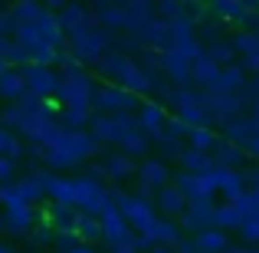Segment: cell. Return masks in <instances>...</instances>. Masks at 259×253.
<instances>
[{"label": "cell", "instance_id": "obj_1", "mask_svg": "<svg viewBox=\"0 0 259 253\" xmlns=\"http://www.w3.org/2000/svg\"><path fill=\"white\" fill-rule=\"evenodd\" d=\"M66 50L72 53L79 66H95L108 50H115V33L102 30V26H82L66 37Z\"/></svg>", "mask_w": 259, "mask_h": 253}, {"label": "cell", "instance_id": "obj_2", "mask_svg": "<svg viewBox=\"0 0 259 253\" xmlns=\"http://www.w3.org/2000/svg\"><path fill=\"white\" fill-rule=\"evenodd\" d=\"M56 76H59V83H56V99H59V105L89 102V95H92V89H95V79H92V73H89L85 66H79V63L63 66Z\"/></svg>", "mask_w": 259, "mask_h": 253}, {"label": "cell", "instance_id": "obj_3", "mask_svg": "<svg viewBox=\"0 0 259 253\" xmlns=\"http://www.w3.org/2000/svg\"><path fill=\"white\" fill-rule=\"evenodd\" d=\"M132 128H138L132 112H112V115H95L92 112V115H89L85 132L92 135L99 145H118V141L125 138Z\"/></svg>", "mask_w": 259, "mask_h": 253}, {"label": "cell", "instance_id": "obj_4", "mask_svg": "<svg viewBox=\"0 0 259 253\" xmlns=\"http://www.w3.org/2000/svg\"><path fill=\"white\" fill-rule=\"evenodd\" d=\"M141 105L138 95L125 92L121 86H108V83H99L92 89V95H89V109H92L95 115H112V112H132Z\"/></svg>", "mask_w": 259, "mask_h": 253}, {"label": "cell", "instance_id": "obj_5", "mask_svg": "<svg viewBox=\"0 0 259 253\" xmlns=\"http://www.w3.org/2000/svg\"><path fill=\"white\" fill-rule=\"evenodd\" d=\"M118 214L121 221L132 227V234H148L151 224L158 221V210H154L151 197H138V194H125L118 201Z\"/></svg>", "mask_w": 259, "mask_h": 253}, {"label": "cell", "instance_id": "obj_6", "mask_svg": "<svg viewBox=\"0 0 259 253\" xmlns=\"http://www.w3.org/2000/svg\"><path fill=\"white\" fill-rule=\"evenodd\" d=\"M213 210H217L213 197H207V201H187L184 214L177 217V227H181V234H184V230H190V234L197 237L200 230H210V227H213Z\"/></svg>", "mask_w": 259, "mask_h": 253}, {"label": "cell", "instance_id": "obj_7", "mask_svg": "<svg viewBox=\"0 0 259 253\" xmlns=\"http://www.w3.org/2000/svg\"><path fill=\"white\" fill-rule=\"evenodd\" d=\"M20 76H23V86L26 92H33L36 99H50V95H56V69H46V66H36V63H26L20 66Z\"/></svg>", "mask_w": 259, "mask_h": 253}, {"label": "cell", "instance_id": "obj_8", "mask_svg": "<svg viewBox=\"0 0 259 253\" xmlns=\"http://www.w3.org/2000/svg\"><path fill=\"white\" fill-rule=\"evenodd\" d=\"M230 46L233 53L240 56V69L246 76H259V33H249V30H240L230 37Z\"/></svg>", "mask_w": 259, "mask_h": 253}, {"label": "cell", "instance_id": "obj_9", "mask_svg": "<svg viewBox=\"0 0 259 253\" xmlns=\"http://www.w3.org/2000/svg\"><path fill=\"white\" fill-rule=\"evenodd\" d=\"M164 122H167V109L161 105V102L141 99V105L135 109V125H138V132H145L151 141L164 132Z\"/></svg>", "mask_w": 259, "mask_h": 253}, {"label": "cell", "instance_id": "obj_10", "mask_svg": "<svg viewBox=\"0 0 259 253\" xmlns=\"http://www.w3.org/2000/svg\"><path fill=\"white\" fill-rule=\"evenodd\" d=\"M171 184L181 191L184 201H207V197L217 194L207 171H203V174H187V171H181V174H171Z\"/></svg>", "mask_w": 259, "mask_h": 253}, {"label": "cell", "instance_id": "obj_11", "mask_svg": "<svg viewBox=\"0 0 259 253\" xmlns=\"http://www.w3.org/2000/svg\"><path fill=\"white\" fill-rule=\"evenodd\" d=\"M158 76L164 79L167 86H174V89H187L190 86V59L164 50L161 53V63H158Z\"/></svg>", "mask_w": 259, "mask_h": 253}, {"label": "cell", "instance_id": "obj_12", "mask_svg": "<svg viewBox=\"0 0 259 253\" xmlns=\"http://www.w3.org/2000/svg\"><path fill=\"white\" fill-rule=\"evenodd\" d=\"M56 148H63L76 165H82V161H89V158H95V155L105 152V148H102L89 132H69V135H63V141H59Z\"/></svg>", "mask_w": 259, "mask_h": 253}, {"label": "cell", "instance_id": "obj_13", "mask_svg": "<svg viewBox=\"0 0 259 253\" xmlns=\"http://www.w3.org/2000/svg\"><path fill=\"white\" fill-rule=\"evenodd\" d=\"M259 135V119L256 115H236V119H227L223 122V141L236 148H246Z\"/></svg>", "mask_w": 259, "mask_h": 253}, {"label": "cell", "instance_id": "obj_14", "mask_svg": "<svg viewBox=\"0 0 259 253\" xmlns=\"http://www.w3.org/2000/svg\"><path fill=\"white\" fill-rule=\"evenodd\" d=\"M135 66V59H128L125 53H118V50H108L105 56L95 63V69H99V79L102 83H108V86H121V79L128 76V69Z\"/></svg>", "mask_w": 259, "mask_h": 253}, {"label": "cell", "instance_id": "obj_15", "mask_svg": "<svg viewBox=\"0 0 259 253\" xmlns=\"http://www.w3.org/2000/svg\"><path fill=\"white\" fill-rule=\"evenodd\" d=\"M4 214V230L10 237H17V240H23V237H30V230H33V207L30 204H13V207H4L0 210Z\"/></svg>", "mask_w": 259, "mask_h": 253}, {"label": "cell", "instance_id": "obj_16", "mask_svg": "<svg viewBox=\"0 0 259 253\" xmlns=\"http://www.w3.org/2000/svg\"><path fill=\"white\" fill-rule=\"evenodd\" d=\"M56 20H59V30L69 37V33H76V30H82V26H99V20L89 13V7L82 4H63V10L56 13Z\"/></svg>", "mask_w": 259, "mask_h": 253}, {"label": "cell", "instance_id": "obj_17", "mask_svg": "<svg viewBox=\"0 0 259 253\" xmlns=\"http://www.w3.org/2000/svg\"><path fill=\"white\" fill-rule=\"evenodd\" d=\"M99 224H102V240H105L112 250L132 240V227H128V224L121 221L118 210H105V214L99 217Z\"/></svg>", "mask_w": 259, "mask_h": 253}, {"label": "cell", "instance_id": "obj_18", "mask_svg": "<svg viewBox=\"0 0 259 253\" xmlns=\"http://www.w3.org/2000/svg\"><path fill=\"white\" fill-rule=\"evenodd\" d=\"M138 184L141 188H148L154 194V191H161L164 184H171V171H167V165H161L158 158H145V161H138Z\"/></svg>", "mask_w": 259, "mask_h": 253}, {"label": "cell", "instance_id": "obj_19", "mask_svg": "<svg viewBox=\"0 0 259 253\" xmlns=\"http://www.w3.org/2000/svg\"><path fill=\"white\" fill-rule=\"evenodd\" d=\"M210 165L213 168H227V171H240L243 165H246V152L236 145H230V141L217 138L213 148H210Z\"/></svg>", "mask_w": 259, "mask_h": 253}, {"label": "cell", "instance_id": "obj_20", "mask_svg": "<svg viewBox=\"0 0 259 253\" xmlns=\"http://www.w3.org/2000/svg\"><path fill=\"white\" fill-rule=\"evenodd\" d=\"M33 26H36L39 40H43L50 50H66V33L59 30V20L53 10H39V17L33 20Z\"/></svg>", "mask_w": 259, "mask_h": 253}, {"label": "cell", "instance_id": "obj_21", "mask_svg": "<svg viewBox=\"0 0 259 253\" xmlns=\"http://www.w3.org/2000/svg\"><path fill=\"white\" fill-rule=\"evenodd\" d=\"M207 174H210V181H213V191H217V194H223L227 201H233V197H240L243 191H246V184H243V174H240V171L210 168Z\"/></svg>", "mask_w": 259, "mask_h": 253}, {"label": "cell", "instance_id": "obj_22", "mask_svg": "<svg viewBox=\"0 0 259 253\" xmlns=\"http://www.w3.org/2000/svg\"><path fill=\"white\" fill-rule=\"evenodd\" d=\"M151 204H154V210H161V214L171 217V221H177V217L184 214V207H187V201L181 197V191H177L174 184H164L161 191H154Z\"/></svg>", "mask_w": 259, "mask_h": 253}, {"label": "cell", "instance_id": "obj_23", "mask_svg": "<svg viewBox=\"0 0 259 253\" xmlns=\"http://www.w3.org/2000/svg\"><path fill=\"white\" fill-rule=\"evenodd\" d=\"M89 13H92V17L99 20V26L108 30V33L125 30V7H121V4H108V0H102V4L89 7Z\"/></svg>", "mask_w": 259, "mask_h": 253}, {"label": "cell", "instance_id": "obj_24", "mask_svg": "<svg viewBox=\"0 0 259 253\" xmlns=\"http://www.w3.org/2000/svg\"><path fill=\"white\" fill-rule=\"evenodd\" d=\"M145 237L154 243V247H177V240H181L184 234H181V227H177V221H171V217H158Z\"/></svg>", "mask_w": 259, "mask_h": 253}, {"label": "cell", "instance_id": "obj_25", "mask_svg": "<svg viewBox=\"0 0 259 253\" xmlns=\"http://www.w3.org/2000/svg\"><path fill=\"white\" fill-rule=\"evenodd\" d=\"M102 171H105V177H112V181H125V177H132L135 171H138V161L121 155V152H108L105 158H102Z\"/></svg>", "mask_w": 259, "mask_h": 253}, {"label": "cell", "instance_id": "obj_26", "mask_svg": "<svg viewBox=\"0 0 259 253\" xmlns=\"http://www.w3.org/2000/svg\"><path fill=\"white\" fill-rule=\"evenodd\" d=\"M243 83H246V73L240 69V63H230L217 69V79L207 89H213V92H240Z\"/></svg>", "mask_w": 259, "mask_h": 253}, {"label": "cell", "instance_id": "obj_27", "mask_svg": "<svg viewBox=\"0 0 259 253\" xmlns=\"http://www.w3.org/2000/svg\"><path fill=\"white\" fill-rule=\"evenodd\" d=\"M43 194L59 207H72V177L66 174H50L43 181Z\"/></svg>", "mask_w": 259, "mask_h": 253}, {"label": "cell", "instance_id": "obj_28", "mask_svg": "<svg viewBox=\"0 0 259 253\" xmlns=\"http://www.w3.org/2000/svg\"><path fill=\"white\" fill-rule=\"evenodd\" d=\"M121 7H125V33H138L154 17V4L148 0H125Z\"/></svg>", "mask_w": 259, "mask_h": 253}, {"label": "cell", "instance_id": "obj_29", "mask_svg": "<svg viewBox=\"0 0 259 253\" xmlns=\"http://www.w3.org/2000/svg\"><path fill=\"white\" fill-rule=\"evenodd\" d=\"M46 221H50L53 234H76L79 210L76 207H59V204H50V207H46Z\"/></svg>", "mask_w": 259, "mask_h": 253}, {"label": "cell", "instance_id": "obj_30", "mask_svg": "<svg viewBox=\"0 0 259 253\" xmlns=\"http://www.w3.org/2000/svg\"><path fill=\"white\" fill-rule=\"evenodd\" d=\"M207 13H213L217 23H240L246 17V0H217L207 4Z\"/></svg>", "mask_w": 259, "mask_h": 253}, {"label": "cell", "instance_id": "obj_31", "mask_svg": "<svg viewBox=\"0 0 259 253\" xmlns=\"http://www.w3.org/2000/svg\"><path fill=\"white\" fill-rule=\"evenodd\" d=\"M102 191H105V184H102V181H92V177H85V174L72 177V207L82 210L92 197L102 194Z\"/></svg>", "mask_w": 259, "mask_h": 253}, {"label": "cell", "instance_id": "obj_32", "mask_svg": "<svg viewBox=\"0 0 259 253\" xmlns=\"http://www.w3.org/2000/svg\"><path fill=\"white\" fill-rule=\"evenodd\" d=\"M118 152L121 155H128V158H135V161H145L148 158V152H151V138H148L145 132H138V128H132V132L125 135V138L118 141Z\"/></svg>", "mask_w": 259, "mask_h": 253}, {"label": "cell", "instance_id": "obj_33", "mask_svg": "<svg viewBox=\"0 0 259 253\" xmlns=\"http://www.w3.org/2000/svg\"><path fill=\"white\" fill-rule=\"evenodd\" d=\"M194 247L200 250V253H223V250L230 247V237L223 234V230L210 227V230H200V234L194 237Z\"/></svg>", "mask_w": 259, "mask_h": 253}, {"label": "cell", "instance_id": "obj_34", "mask_svg": "<svg viewBox=\"0 0 259 253\" xmlns=\"http://www.w3.org/2000/svg\"><path fill=\"white\" fill-rule=\"evenodd\" d=\"M203 56H207L213 66H230L236 53H233V46H230V37H217V40H210V43L203 46Z\"/></svg>", "mask_w": 259, "mask_h": 253}, {"label": "cell", "instance_id": "obj_35", "mask_svg": "<svg viewBox=\"0 0 259 253\" xmlns=\"http://www.w3.org/2000/svg\"><path fill=\"white\" fill-rule=\"evenodd\" d=\"M23 92H26V86H23L20 69H7L4 76H0V99H4L7 105H13V102H17Z\"/></svg>", "mask_w": 259, "mask_h": 253}, {"label": "cell", "instance_id": "obj_36", "mask_svg": "<svg viewBox=\"0 0 259 253\" xmlns=\"http://www.w3.org/2000/svg\"><path fill=\"white\" fill-rule=\"evenodd\" d=\"M13 188H17V197L23 204H30V207H33V201H43V197H46L43 194V181H39L33 171L26 177H20V181H13Z\"/></svg>", "mask_w": 259, "mask_h": 253}, {"label": "cell", "instance_id": "obj_37", "mask_svg": "<svg viewBox=\"0 0 259 253\" xmlns=\"http://www.w3.org/2000/svg\"><path fill=\"white\" fill-rule=\"evenodd\" d=\"M240 224H243V214L233 207V204H217V210H213V230H240Z\"/></svg>", "mask_w": 259, "mask_h": 253}, {"label": "cell", "instance_id": "obj_38", "mask_svg": "<svg viewBox=\"0 0 259 253\" xmlns=\"http://www.w3.org/2000/svg\"><path fill=\"white\" fill-rule=\"evenodd\" d=\"M177 161H181V168L187 171V174H203V171H210V155L203 152H194V148H181V155H177Z\"/></svg>", "mask_w": 259, "mask_h": 253}, {"label": "cell", "instance_id": "obj_39", "mask_svg": "<svg viewBox=\"0 0 259 253\" xmlns=\"http://www.w3.org/2000/svg\"><path fill=\"white\" fill-rule=\"evenodd\" d=\"M39 10H43V4L23 0V4H13L10 10H7V17H10V26H23V23H33V20L39 17Z\"/></svg>", "mask_w": 259, "mask_h": 253}, {"label": "cell", "instance_id": "obj_40", "mask_svg": "<svg viewBox=\"0 0 259 253\" xmlns=\"http://www.w3.org/2000/svg\"><path fill=\"white\" fill-rule=\"evenodd\" d=\"M76 240L79 243H89V247H92L95 240H102V224H99V217L79 214V221H76Z\"/></svg>", "mask_w": 259, "mask_h": 253}, {"label": "cell", "instance_id": "obj_41", "mask_svg": "<svg viewBox=\"0 0 259 253\" xmlns=\"http://www.w3.org/2000/svg\"><path fill=\"white\" fill-rule=\"evenodd\" d=\"M217 138H220V135H217L213 128H190V132H187V148L210 155V148H213V141H217Z\"/></svg>", "mask_w": 259, "mask_h": 253}, {"label": "cell", "instance_id": "obj_42", "mask_svg": "<svg viewBox=\"0 0 259 253\" xmlns=\"http://www.w3.org/2000/svg\"><path fill=\"white\" fill-rule=\"evenodd\" d=\"M46 165V171H69V168H79L76 161L69 158V155L63 152V148H43V158H39Z\"/></svg>", "mask_w": 259, "mask_h": 253}, {"label": "cell", "instance_id": "obj_43", "mask_svg": "<svg viewBox=\"0 0 259 253\" xmlns=\"http://www.w3.org/2000/svg\"><path fill=\"white\" fill-rule=\"evenodd\" d=\"M177 119H181L187 128H210V125H213V119H210L203 109H197V105H194V109H184V112H177Z\"/></svg>", "mask_w": 259, "mask_h": 253}, {"label": "cell", "instance_id": "obj_44", "mask_svg": "<svg viewBox=\"0 0 259 253\" xmlns=\"http://www.w3.org/2000/svg\"><path fill=\"white\" fill-rule=\"evenodd\" d=\"M0 155H7V158H13V161L23 158V145H20V138L13 132H7V128H0Z\"/></svg>", "mask_w": 259, "mask_h": 253}, {"label": "cell", "instance_id": "obj_45", "mask_svg": "<svg viewBox=\"0 0 259 253\" xmlns=\"http://www.w3.org/2000/svg\"><path fill=\"white\" fill-rule=\"evenodd\" d=\"M227 204H233V207L240 210L243 221H246V217H253V214H259V201H256L253 191H243L240 197H233V201H227Z\"/></svg>", "mask_w": 259, "mask_h": 253}, {"label": "cell", "instance_id": "obj_46", "mask_svg": "<svg viewBox=\"0 0 259 253\" xmlns=\"http://www.w3.org/2000/svg\"><path fill=\"white\" fill-rule=\"evenodd\" d=\"M240 237H243V247H256L259 243V214L246 217V221L240 224Z\"/></svg>", "mask_w": 259, "mask_h": 253}, {"label": "cell", "instance_id": "obj_47", "mask_svg": "<svg viewBox=\"0 0 259 253\" xmlns=\"http://www.w3.org/2000/svg\"><path fill=\"white\" fill-rule=\"evenodd\" d=\"M187 132H190V128L184 125V122L177 119V115H171V119L164 122V132H161V135H164V138H174V141H181V138H187Z\"/></svg>", "mask_w": 259, "mask_h": 253}, {"label": "cell", "instance_id": "obj_48", "mask_svg": "<svg viewBox=\"0 0 259 253\" xmlns=\"http://www.w3.org/2000/svg\"><path fill=\"white\" fill-rule=\"evenodd\" d=\"M53 227L50 224H33V230H30V237L26 240H33V243H39V247H46V243H53Z\"/></svg>", "mask_w": 259, "mask_h": 253}, {"label": "cell", "instance_id": "obj_49", "mask_svg": "<svg viewBox=\"0 0 259 253\" xmlns=\"http://www.w3.org/2000/svg\"><path fill=\"white\" fill-rule=\"evenodd\" d=\"M0 204H4V207H13V204H23V201L17 197V188H13V181L0 184Z\"/></svg>", "mask_w": 259, "mask_h": 253}, {"label": "cell", "instance_id": "obj_50", "mask_svg": "<svg viewBox=\"0 0 259 253\" xmlns=\"http://www.w3.org/2000/svg\"><path fill=\"white\" fill-rule=\"evenodd\" d=\"M13 174H17V161L7 158V155H0V184L13 181Z\"/></svg>", "mask_w": 259, "mask_h": 253}, {"label": "cell", "instance_id": "obj_51", "mask_svg": "<svg viewBox=\"0 0 259 253\" xmlns=\"http://www.w3.org/2000/svg\"><path fill=\"white\" fill-rule=\"evenodd\" d=\"M76 234H56V237H53V247H56L59 253H69L72 247H76Z\"/></svg>", "mask_w": 259, "mask_h": 253}, {"label": "cell", "instance_id": "obj_52", "mask_svg": "<svg viewBox=\"0 0 259 253\" xmlns=\"http://www.w3.org/2000/svg\"><path fill=\"white\" fill-rule=\"evenodd\" d=\"M243 152H246V158H256V161H259V135H256L253 141H249L246 148H243Z\"/></svg>", "mask_w": 259, "mask_h": 253}, {"label": "cell", "instance_id": "obj_53", "mask_svg": "<svg viewBox=\"0 0 259 253\" xmlns=\"http://www.w3.org/2000/svg\"><path fill=\"white\" fill-rule=\"evenodd\" d=\"M10 33H13L10 17H7V13H0V37H10Z\"/></svg>", "mask_w": 259, "mask_h": 253}, {"label": "cell", "instance_id": "obj_54", "mask_svg": "<svg viewBox=\"0 0 259 253\" xmlns=\"http://www.w3.org/2000/svg\"><path fill=\"white\" fill-rule=\"evenodd\" d=\"M223 253H256V247H243V243H230Z\"/></svg>", "mask_w": 259, "mask_h": 253}, {"label": "cell", "instance_id": "obj_55", "mask_svg": "<svg viewBox=\"0 0 259 253\" xmlns=\"http://www.w3.org/2000/svg\"><path fill=\"white\" fill-rule=\"evenodd\" d=\"M69 253H95V247H89V243H76Z\"/></svg>", "mask_w": 259, "mask_h": 253}, {"label": "cell", "instance_id": "obj_56", "mask_svg": "<svg viewBox=\"0 0 259 253\" xmlns=\"http://www.w3.org/2000/svg\"><path fill=\"white\" fill-rule=\"evenodd\" d=\"M112 253H135V250H132V243H121V247H115Z\"/></svg>", "mask_w": 259, "mask_h": 253}, {"label": "cell", "instance_id": "obj_57", "mask_svg": "<svg viewBox=\"0 0 259 253\" xmlns=\"http://www.w3.org/2000/svg\"><path fill=\"white\" fill-rule=\"evenodd\" d=\"M0 253H17V247L13 243H0Z\"/></svg>", "mask_w": 259, "mask_h": 253}, {"label": "cell", "instance_id": "obj_58", "mask_svg": "<svg viewBox=\"0 0 259 253\" xmlns=\"http://www.w3.org/2000/svg\"><path fill=\"white\" fill-rule=\"evenodd\" d=\"M151 253H177L174 247H151Z\"/></svg>", "mask_w": 259, "mask_h": 253}, {"label": "cell", "instance_id": "obj_59", "mask_svg": "<svg viewBox=\"0 0 259 253\" xmlns=\"http://www.w3.org/2000/svg\"><path fill=\"white\" fill-rule=\"evenodd\" d=\"M7 69H10V66H7V63H4V59H0V76H4V73H7Z\"/></svg>", "mask_w": 259, "mask_h": 253}, {"label": "cell", "instance_id": "obj_60", "mask_svg": "<svg viewBox=\"0 0 259 253\" xmlns=\"http://www.w3.org/2000/svg\"><path fill=\"white\" fill-rule=\"evenodd\" d=\"M0 230H4V214H0Z\"/></svg>", "mask_w": 259, "mask_h": 253}, {"label": "cell", "instance_id": "obj_61", "mask_svg": "<svg viewBox=\"0 0 259 253\" xmlns=\"http://www.w3.org/2000/svg\"><path fill=\"white\" fill-rule=\"evenodd\" d=\"M197 253H200V250H197Z\"/></svg>", "mask_w": 259, "mask_h": 253}]
</instances>
